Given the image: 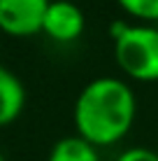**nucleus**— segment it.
<instances>
[{"instance_id": "nucleus-1", "label": "nucleus", "mask_w": 158, "mask_h": 161, "mask_svg": "<svg viewBox=\"0 0 158 161\" xmlns=\"http://www.w3.org/2000/svg\"><path fill=\"white\" fill-rule=\"evenodd\" d=\"M137 117L135 91L112 75L95 77L79 91L72 110L77 136L91 145L112 147L130 133Z\"/></svg>"}, {"instance_id": "nucleus-8", "label": "nucleus", "mask_w": 158, "mask_h": 161, "mask_svg": "<svg viewBox=\"0 0 158 161\" xmlns=\"http://www.w3.org/2000/svg\"><path fill=\"white\" fill-rule=\"evenodd\" d=\"M114 161H158V154L156 149H149V147H130V149H123Z\"/></svg>"}, {"instance_id": "nucleus-4", "label": "nucleus", "mask_w": 158, "mask_h": 161, "mask_svg": "<svg viewBox=\"0 0 158 161\" xmlns=\"http://www.w3.org/2000/svg\"><path fill=\"white\" fill-rule=\"evenodd\" d=\"M84 28L86 19L77 3H72V0H51L49 3V9L44 14V26H42V33L47 37L61 44H70L79 40Z\"/></svg>"}, {"instance_id": "nucleus-9", "label": "nucleus", "mask_w": 158, "mask_h": 161, "mask_svg": "<svg viewBox=\"0 0 158 161\" xmlns=\"http://www.w3.org/2000/svg\"><path fill=\"white\" fill-rule=\"evenodd\" d=\"M0 161H5V157H3V152H0Z\"/></svg>"}, {"instance_id": "nucleus-10", "label": "nucleus", "mask_w": 158, "mask_h": 161, "mask_svg": "<svg viewBox=\"0 0 158 161\" xmlns=\"http://www.w3.org/2000/svg\"><path fill=\"white\" fill-rule=\"evenodd\" d=\"M156 154H158V149H156Z\"/></svg>"}, {"instance_id": "nucleus-3", "label": "nucleus", "mask_w": 158, "mask_h": 161, "mask_svg": "<svg viewBox=\"0 0 158 161\" xmlns=\"http://www.w3.org/2000/svg\"><path fill=\"white\" fill-rule=\"evenodd\" d=\"M51 0H0V31L12 37H33L42 33Z\"/></svg>"}, {"instance_id": "nucleus-7", "label": "nucleus", "mask_w": 158, "mask_h": 161, "mask_svg": "<svg viewBox=\"0 0 158 161\" xmlns=\"http://www.w3.org/2000/svg\"><path fill=\"white\" fill-rule=\"evenodd\" d=\"M116 3L133 19L146 21V24L158 21V0H116Z\"/></svg>"}, {"instance_id": "nucleus-5", "label": "nucleus", "mask_w": 158, "mask_h": 161, "mask_svg": "<svg viewBox=\"0 0 158 161\" xmlns=\"http://www.w3.org/2000/svg\"><path fill=\"white\" fill-rule=\"evenodd\" d=\"M26 86L12 70L0 65V129L14 124L26 110Z\"/></svg>"}, {"instance_id": "nucleus-6", "label": "nucleus", "mask_w": 158, "mask_h": 161, "mask_svg": "<svg viewBox=\"0 0 158 161\" xmlns=\"http://www.w3.org/2000/svg\"><path fill=\"white\" fill-rule=\"evenodd\" d=\"M47 161H100V152L95 145L74 133L54 142Z\"/></svg>"}, {"instance_id": "nucleus-2", "label": "nucleus", "mask_w": 158, "mask_h": 161, "mask_svg": "<svg viewBox=\"0 0 158 161\" xmlns=\"http://www.w3.org/2000/svg\"><path fill=\"white\" fill-rule=\"evenodd\" d=\"M114 58L135 82H158V28L149 24H114Z\"/></svg>"}]
</instances>
